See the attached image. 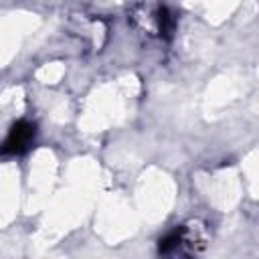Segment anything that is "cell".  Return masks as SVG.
<instances>
[{
	"label": "cell",
	"mask_w": 259,
	"mask_h": 259,
	"mask_svg": "<svg viewBox=\"0 0 259 259\" xmlns=\"http://www.w3.org/2000/svg\"><path fill=\"white\" fill-rule=\"evenodd\" d=\"M34 132H36V130H34L32 123H28V121H24V119L16 121V123L10 127V134H8L6 142H4L2 152H4V154H22V152L30 146V142L34 140Z\"/></svg>",
	"instance_id": "6da1fadb"
},
{
	"label": "cell",
	"mask_w": 259,
	"mask_h": 259,
	"mask_svg": "<svg viewBox=\"0 0 259 259\" xmlns=\"http://www.w3.org/2000/svg\"><path fill=\"white\" fill-rule=\"evenodd\" d=\"M158 24H160V34L164 36V38H170L172 36V32H174V16H172V12L166 8V6H162L160 10H158Z\"/></svg>",
	"instance_id": "7a4b0ae2"
},
{
	"label": "cell",
	"mask_w": 259,
	"mask_h": 259,
	"mask_svg": "<svg viewBox=\"0 0 259 259\" xmlns=\"http://www.w3.org/2000/svg\"><path fill=\"white\" fill-rule=\"evenodd\" d=\"M182 233H184V229H176V231H172L170 235H166V237L160 241V245H158L160 253H170L172 249H176V247L180 245V241H182Z\"/></svg>",
	"instance_id": "3957f363"
}]
</instances>
